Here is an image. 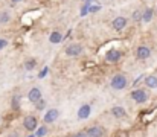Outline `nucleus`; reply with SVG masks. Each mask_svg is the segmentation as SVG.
I'll return each mask as SVG.
<instances>
[{
    "label": "nucleus",
    "instance_id": "nucleus-23",
    "mask_svg": "<svg viewBox=\"0 0 157 137\" xmlns=\"http://www.w3.org/2000/svg\"><path fill=\"white\" fill-rule=\"evenodd\" d=\"M48 72H49V69H48V67H44V69H43V72L38 75V78H44V76L48 75Z\"/></svg>",
    "mask_w": 157,
    "mask_h": 137
},
{
    "label": "nucleus",
    "instance_id": "nucleus-27",
    "mask_svg": "<svg viewBox=\"0 0 157 137\" xmlns=\"http://www.w3.org/2000/svg\"><path fill=\"white\" fill-rule=\"evenodd\" d=\"M12 3H18V2H23V0H11Z\"/></svg>",
    "mask_w": 157,
    "mask_h": 137
},
{
    "label": "nucleus",
    "instance_id": "nucleus-5",
    "mask_svg": "<svg viewBox=\"0 0 157 137\" xmlns=\"http://www.w3.org/2000/svg\"><path fill=\"white\" fill-rule=\"evenodd\" d=\"M121 56H122V53H121L119 50H116V49H111V50H108V52L105 53V59H107L108 63H117V61L121 59Z\"/></svg>",
    "mask_w": 157,
    "mask_h": 137
},
{
    "label": "nucleus",
    "instance_id": "nucleus-6",
    "mask_svg": "<svg viewBox=\"0 0 157 137\" xmlns=\"http://www.w3.org/2000/svg\"><path fill=\"white\" fill-rule=\"evenodd\" d=\"M23 127L28 130V131H34L37 128V117L34 116H26L25 120H23Z\"/></svg>",
    "mask_w": 157,
    "mask_h": 137
},
{
    "label": "nucleus",
    "instance_id": "nucleus-25",
    "mask_svg": "<svg viewBox=\"0 0 157 137\" xmlns=\"http://www.w3.org/2000/svg\"><path fill=\"white\" fill-rule=\"evenodd\" d=\"M6 46H8V41H6V40H2V38H0V50H2L3 47H6Z\"/></svg>",
    "mask_w": 157,
    "mask_h": 137
},
{
    "label": "nucleus",
    "instance_id": "nucleus-8",
    "mask_svg": "<svg viewBox=\"0 0 157 137\" xmlns=\"http://www.w3.org/2000/svg\"><path fill=\"white\" fill-rule=\"evenodd\" d=\"M58 110H55V108H52V110H49V111H46V114H44V124H52V122H55L56 119H58Z\"/></svg>",
    "mask_w": 157,
    "mask_h": 137
},
{
    "label": "nucleus",
    "instance_id": "nucleus-17",
    "mask_svg": "<svg viewBox=\"0 0 157 137\" xmlns=\"http://www.w3.org/2000/svg\"><path fill=\"white\" fill-rule=\"evenodd\" d=\"M44 107H46V101H44L43 97H41V99H38V101L35 102V108H37V110H43Z\"/></svg>",
    "mask_w": 157,
    "mask_h": 137
},
{
    "label": "nucleus",
    "instance_id": "nucleus-21",
    "mask_svg": "<svg viewBox=\"0 0 157 137\" xmlns=\"http://www.w3.org/2000/svg\"><path fill=\"white\" fill-rule=\"evenodd\" d=\"M89 8H90V6H89V5H84V6H82V8H81V15H82V17H84V15H87V14H89Z\"/></svg>",
    "mask_w": 157,
    "mask_h": 137
},
{
    "label": "nucleus",
    "instance_id": "nucleus-13",
    "mask_svg": "<svg viewBox=\"0 0 157 137\" xmlns=\"http://www.w3.org/2000/svg\"><path fill=\"white\" fill-rule=\"evenodd\" d=\"M111 114H113L116 119H124V117L127 116V113H125V110H124L122 107H113V108H111Z\"/></svg>",
    "mask_w": 157,
    "mask_h": 137
},
{
    "label": "nucleus",
    "instance_id": "nucleus-11",
    "mask_svg": "<svg viewBox=\"0 0 157 137\" xmlns=\"http://www.w3.org/2000/svg\"><path fill=\"white\" fill-rule=\"evenodd\" d=\"M145 86L148 89H157V76L156 75H148L145 76Z\"/></svg>",
    "mask_w": 157,
    "mask_h": 137
},
{
    "label": "nucleus",
    "instance_id": "nucleus-10",
    "mask_svg": "<svg viewBox=\"0 0 157 137\" xmlns=\"http://www.w3.org/2000/svg\"><path fill=\"white\" fill-rule=\"evenodd\" d=\"M90 111H92V107L90 105H82L79 110H78V117L79 119H87L89 116H90Z\"/></svg>",
    "mask_w": 157,
    "mask_h": 137
},
{
    "label": "nucleus",
    "instance_id": "nucleus-1",
    "mask_svg": "<svg viewBox=\"0 0 157 137\" xmlns=\"http://www.w3.org/2000/svg\"><path fill=\"white\" fill-rule=\"evenodd\" d=\"M110 86H111L113 90H124V89L128 86V81H127V78H125L124 75L117 73V75H114V76L111 78Z\"/></svg>",
    "mask_w": 157,
    "mask_h": 137
},
{
    "label": "nucleus",
    "instance_id": "nucleus-16",
    "mask_svg": "<svg viewBox=\"0 0 157 137\" xmlns=\"http://www.w3.org/2000/svg\"><path fill=\"white\" fill-rule=\"evenodd\" d=\"M35 66H37V61H35L34 58H31V59H28V61L25 63V69H26V70H34Z\"/></svg>",
    "mask_w": 157,
    "mask_h": 137
},
{
    "label": "nucleus",
    "instance_id": "nucleus-9",
    "mask_svg": "<svg viewBox=\"0 0 157 137\" xmlns=\"http://www.w3.org/2000/svg\"><path fill=\"white\" fill-rule=\"evenodd\" d=\"M127 18L125 17H116L114 20H113V28L116 29V31H122L125 26H127Z\"/></svg>",
    "mask_w": 157,
    "mask_h": 137
},
{
    "label": "nucleus",
    "instance_id": "nucleus-20",
    "mask_svg": "<svg viewBox=\"0 0 157 137\" xmlns=\"http://www.w3.org/2000/svg\"><path fill=\"white\" fill-rule=\"evenodd\" d=\"M133 20H136V21L142 20V12H140V11H136V12L133 14Z\"/></svg>",
    "mask_w": 157,
    "mask_h": 137
},
{
    "label": "nucleus",
    "instance_id": "nucleus-15",
    "mask_svg": "<svg viewBox=\"0 0 157 137\" xmlns=\"http://www.w3.org/2000/svg\"><path fill=\"white\" fill-rule=\"evenodd\" d=\"M61 40H63V37H61V34H59V32H52V34H51V37H49V41L53 43V44L59 43Z\"/></svg>",
    "mask_w": 157,
    "mask_h": 137
},
{
    "label": "nucleus",
    "instance_id": "nucleus-7",
    "mask_svg": "<svg viewBox=\"0 0 157 137\" xmlns=\"http://www.w3.org/2000/svg\"><path fill=\"white\" fill-rule=\"evenodd\" d=\"M150 55H151V50L148 46H139L136 50V56L139 59H147V58H150Z\"/></svg>",
    "mask_w": 157,
    "mask_h": 137
},
{
    "label": "nucleus",
    "instance_id": "nucleus-18",
    "mask_svg": "<svg viewBox=\"0 0 157 137\" xmlns=\"http://www.w3.org/2000/svg\"><path fill=\"white\" fill-rule=\"evenodd\" d=\"M8 21H9V14H8V12H2V14H0V23L5 25V23H8Z\"/></svg>",
    "mask_w": 157,
    "mask_h": 137
},
{
    "label": "nucleus",
    "instance_id": "nucleus-26",
    "mask_svg": "<svg viewBox=\"0 0 157 137\" xmlns=\"http://www.w3.org/2000/svg\"><path fill=\"white\" fill-rule=\"evenodd\" d=\"M72 137H87V134L86 133H76V134H73Z\"/></svg>",
    "mask_w": 157,
    "mask_h": 137
},
{
    "label": "nucleus",
    "instance_id": "nucleus-19",
    "mask_svg": "<svg viewBox=\"0 0 157 137\" xmlns=\"http://www.w3.org/2000/svg\"><path fill=\"white\" fill-rule=\"evenodd\" d=\"M46 133H48V128H46V125H44V127H41V128L37 131V134H35V136H37V137H43Z\"/></svg>",
    "mask_w": 157,
    "mask_h": 137
},
{
    "label": "nucleus",
    "instance_id": "nucleus-28",
    "mask_svg": "<svg viewBox=\"0 0 157 137\" xmlns=\"http://www.w3.org/2000/svg\"><path fill=\"white\" fill-rule=\"evenodd\" d=\"M86 2H90V0H86Z\"/></svg>",
    "mask_w": 157,
    "mask_h": 137
},
{
    "label": "nucleus",
    "instance_id": "nucleus-4",
    "mask_svg": "<svg viewBox=\"0 0 157 137\" xmlns=\"http://www.w3.org/2000/svg\"><path fill=\"white\" fill-rule=\"evenodd\" d=\"M66 53L69 56H79L82 53V46L79 44H69L66 47Z\"/></svg>",
    "mask_w": 157,
    "mask_h": 137
},
{
    "label": "nucleus",
    "instance_id": "nucleus-24",
    "mask_svg": "<svg viewBox=\"0 0 157 137\" xmlns=\"http://www.w3.org/2000/svg\"><path fill=\"white\" fill-rule=\"evenodd\" d=\"M12 105H14V110H17V108H18V96H15V97H14Z\"/></svg>",
    "mask_w": 157,
    "mask_h": 137
},
{
    "label": "nucleus",
    "instance_id": "nucleus-14",
    "mask_svg": "<svg viewBox=\"0 0 157 137\" xmlns=\"http://www.w3.org/2000/svg\"><path fill=\"white\" fill-rule=\"evenodd\" d=\"M153 15H154V11H153L151 8H148V9H145V11L142 12V20H140V21H144V23H148V21H151Z\"/></svg>",
    "mask_w": 157,
    "mask_h": 137
},
{
    "label": "nucleus",
    "instance_id": "nucleus-22",
    "mask_svg": "<svg viewBox=\"0 0 157 137\" xmlns=\"http://www.w3.org/2000/svg\"><path fill=\"white\" fill-rule=\"evenodd\" d=\"M99 9H101V6H99V5H93V6H90V8H89V12H98Z\"/></svg>",
    "mask_w": 157,
    "mask_h": 137
},
{
    "label": "nucleus",
    "instance_id": "nucleus-12",
    "mask_svg": "<svg viewBox=\"0 0 157 137\" xmlns=\"http://www.w3.org/2000/svg\"><path fill=\"white\" fill-rule=\"evenodd\" d=\"M28 97H29V101L31 102H37L38 99H41V91H40V89H31V91H29V94H28Z\"/></svg>",
    "mask_w": 157,
    "mask_h": 137
},
{
    "label": "nucleus",
    "instance_id": "nucleus-2",
    "mask_svg": "<svg viewBox=\"0 0 157 137\" xmlns=\"http://www.w3.org/2000/svg\"><path fill=\"white\" fill-rule=\"evenodd\" d=\"M131 99L137 104H144L148 101V93L144 90V89H137V90L131 91Z\"/></svg>",
    "mask_w": 157,
    "mask_h": 137
},
{
    "label": "nucleus",
    "instance_id": "nucleus-3",
    "mask_svg": "<svg viewBox=\"0 0 157 137\" xmlns=\"http://www.w3.org/2000/svg\"><path fill=\"white\" fill-rule=\"evenodd\" d=\"M87 137H104L105 131L102 127H99V125H95V127H90L89 130H87Z\"/></svg>",
    "mask_w": 157,
    "mask_h": 137
}]
</instances>
